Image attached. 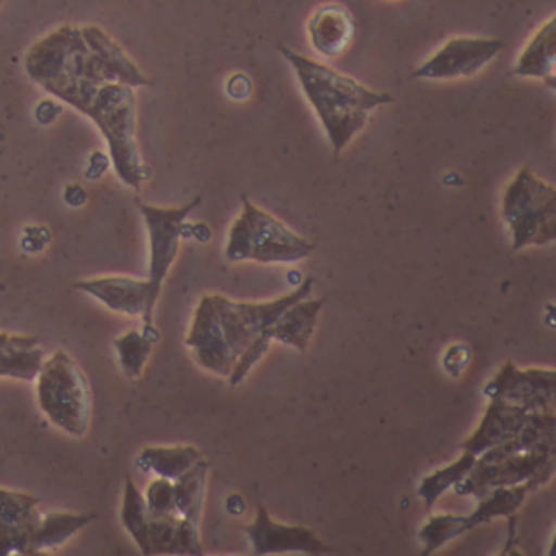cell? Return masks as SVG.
Instances as JSON below:
<instances>
[{
    "instance_id": "18",
    "label": "cell",
    "mask_w": 556,
    "mask_h": 556,
    "mask_svg": "<svg viewBox=\"0 0 556 556\" xmlns=\"http://www.w3.org/2000/svg\"><path fill=\"white\" fill-rule=\"evenodd\" d=\"M45 364L40 340L30 334L0 333V377L35 380Z\"/></svg>"
},
{
    "instance_id": "32",
    "label": "cell",
    "mask_w": 556,
    "mask_h": 556,
    "mask_svg": "<svg viewBox=\"0 0 556 556\" xmlns=\"http://www.w3.org/2000/svg\"><path fill=\"white\" fill-rule=\"evenodd\" d=\"M63 112V106L54 103L53 100H43L35 110V118L41 125H51Z\"/></svg>"
},
{
    "instance_id": "17",
    "label": "cell",
    "mask_w": 556,
    "mask_h": 556,
    "mask_svg": "<svg viewBox=\"0 0 556 556\" xmlns=\"http://www.w3.org/2000/svg\"><path fill=\"white\" fill-rule=\"evenodd\" d=\"M308 35L317 53L327 58L340 56L353 40V17L343 5H324L308 21Z\"/></svg>"
},
{
    "instance_id": "33",
    "label": "cell",
    "mask_w": 556,
    "mask_h": 556,
    "mask_svg": "<svg viewBox=\"0 0 556 556\" xmlns=\"http://www.w3.org/2000/svg\"><path fill=\"white\" fill-rule=\"evenodd\" d=\"M112 164V159L106 157L103 152H93L90 155L89 168H87V178H100L105 174L106 168Z\"/></svg>"
},
{
    "instance_id": "30",
    "label": "cell",
    "mask_w": 556,
    "mask_h": 556,
    "mask_svg": "<svg viewBox=\"0 0 556 556\" xmlns=\"http://www.w3.org/2000/svg\"><path fill=\"white\" fill-rule=\"evenodd\" d=\"M180 514H149L151 555H177V527Z\"/></svg>"
},
{
    "instance_id": "28",
    "label": "cell",
    "mask_w": 556,
    "mask_h": 556,
    "mask_svg": "<svg viewBox=\"0 0 556 556\" xmlns=\"http://www.w3.org/2000/svg\"><path fill=\"white\" fill-rule=\"evenodd\" d=\"M475 462H477V455L465 452L455 464L441 468L431 477L425 478L419 488V496L425 500L426 506L431 507L447 488L455 486L458 481L464 480L473 468Z\"/></svg>"
},
{
    "instance_id": "23",
    "label": "cell",
    "mask_w": 556,
    "mask_h": 556,
    "mask_svg": "<svg viewBox=\"0 0 556 556\" xmlns=\"http://www.w3.org/2000/svg\"><path fill=\"white\" fill-rule=\"evenodd\" d=\"M203 458L198 448L191 445H175V447H148L141 452L139 464L151 468L159 477L177 480Z\"/></svg>"
},
{
    "instance_id": "25",
    "label": "cell",
    "mask_w": 556,
    "mask_h": 556,
    "mask_svg": "<svg viewBox=\"0 0 556 556\" xmlns=\"http://www.w3.org/2000/svg\"><path fill=\"white\" fill-rule=\"evenodd\" d=\"M122 522L141 548L142 555H151L149 542V509L146 497L131 478L126 480L123 500Z\"/></svg>"
},
{
    "instance_id": "10",
    "label": "cell",
    "mask_w": 556,
    "mask_h": 556,
    "mask_svg": "<svg viewBox=\"0 0 556 556\" xmlns=\"http://www.w3.org/2000/svg\"><path fill=\"white\" fill-rule=\"evenodd\" d=\"M555 370H517L513 363L501 367L488 383L484 393L491 399L526 406L530 412H553L555 408Z\"/></svg>"
},
{
    "instance_id": "11",
    "label": "cell",
    "mask_w": 556,
    "mask_h": 556,
    "mask_svg": "<svg viewBox=\"0 0 556 556\" xmlns=\"http://www.w3.org/2000/svg\"><path fill=\"white\" fill-rule=\"evenodd\" d=\"M187 344L193 348L194 357L204 369L224 377L232 374L237 359L224 340L223 328L211 295H204L194 312Z\"/></svg>"
},
{
    "instance_id": "5",
    "label": "cell",
    "mask_w": 556,
    "mask_h": 556,
    "mask_svg": "<svg viewBox=\"0 0 556 556\" xmlns=\"http://www.w3.org/2000/svg\"><path fill=\"white\" fill-rule=\"evenodd\" d=\"M503 217L513 236V249L545 245L556 237V191L539 180L529 167L507 185L503 197Z\"/></svg>"
},
{
    "instance_id": "27",
    "label": "cell",
    "mask_w": 556,
    "mask_h": 556,
    "mask_svg": "<svg viewBox=\"0 0 556 556\" xmlns=\"http://www.w3.org/2000/svg\"><path fill=\"white\" fill-rule=\"evenodd\" d=\"M116 351H118L119 364L123 372L128 379H138L148 363L152 353L154 341L146 333H139L138 330L128 331L123 337L113 341Z\"/></svg>"
},
{
    "instance_id": "31",
    "label": "cell",
    "mask_w": 556,
    "mask_h": 556,
    "mask_svg": "<svg viewBox=\"0 0 556 556\" xmlns=\"http://www.w3.org/2000/svg\"><path fill=\"white\" fill-rule=\"evenodd\" d=\"M146 504H148L149 514H154V516L178 514L177 506H175L174 481L164 477L152 481L146 491Z\"/></svg>"
},
{
    "instance_id": "26",
    "label": "cell",
    "mask_w": 556,
    "mask_h": 556,
    "mask_svg": "<svg viewBox=\"0 0 556 556\" xmlns=\"http://www.w3.org/2000/svg\"><path fill=\"white\" fill-rule=\"evenodd\" d=\"M527 491L529 490H527L526 484L493 488L491 493L481 497L478 509L470 517H467L468 529H473L478 523L488 522L493 517L510 516L522 504Z\"/></svg>"
},
{
    "instance_id": "13",
    "label": "cell",
    "mask_w": 556,
    "mask_h": 556,
    "mask_svg": "<svg viewBox=\"0 0 556 556\" xmlns=\"http://www.w3.org/2000/svg\"><path fill=\"white\" fill-rule=\"evenodd\" d=\"M74 288L87 292L99 299L100 302L115 312L138 317L141 315L144 320V328H154L152 325V315H154V305L151 302V289H149L148 279L126 278V276H110V278L87 279V281L76 282Z\"/></svg>"
},
{
    "instance_id": "8",
    "label": "cell",
    "mask_w": 556,
    "mask_h": 556,
    "mask_svg": "<svg viewBox=\"0 0 556 556\" xmlns=\"http://www.w3.org/2000/svg\"><path fill=\"white\" fill-rule=\"evenodd\" d=\"M555 457V434L540 439L530 451L509 455L491 464L475 462L470 473L455 484L458 494H475L484 497L497 486H514L529 480L549 458Z\"/></svg>"
},
{
    "instance_id": "24",
    "label": "cell",
    "mask_w": 556,
    "mask_h": 556,
    "mask_svg": "<svg viewBox=\"0 0 556 556\" xmlns=\"http://www.w3.org/2000/svg\"><path fill=\"white\" fill-rule=\"evenodd\" d=\"M207 471L210 464L201 458L190 470L174 480L175 506L178 514L194 523H200Z\"/></svg>"
},
{
    "instance_id": "9",
    "label": "cell",
    "mask_w": 556,
    "mask_h": 556,
    "mask_svg": "<svg viewBox=\"0 0 556 556\" xmlns=\"http://www.w3.org/2000/svg\"><path fill=\"white\" fill-rule=\"evenodd\" d=\"M497 38L457 37L448 40L438 53L413 73V79L451 80L480 73L503 50Z\"/></svg>"
},
{
    "instance_id": "7",
    "label": "cell",
    "mask_w": 556,
    "mask_h": 556,
    "mask_svg": "<svg viewBox=\"0 0 556 556\" xmlns=\"http://www.w3.org/2000/svg\"><path fill=\"white\" fill-rule=\"evenodd\" d=\"M201 197L194 198L191 203L181 207H157L151 204H141V214L144 217L151 242V262H149V289H151L152 305L157 304L162 285L167 278L172 263L177 258L180 239L187 229V217L194 207L200 206Z\"/></svg>"
},
{
    "instance_id": "3",
    "label": "cell",
    "mask_w": 556,
    "mask_h": 556,
    "mask_svg": "<svg viewBox=\"0 0 556 556\" xmlns=\"http://www.w3.org/2000/svg\"><path fill=\"white\" fill-rule=\"evenodd\" d=\"M242 214L230 227L226 258L229 262L294 263L307 258L314 245L292 232L281 220L242 197Z\"/></svg>"
},
{
    "instance_id": "20",
    "label": "cell",
    "mask_w": 556,
    "mask_h": 556,
    "mask_svg": "<svg viewBox=\"0 0 556 556\" xmlns=\"http://www.w3.org/2000/svg\"><path fill=\"white\" fill-rule=\"evenodd\" d=\"M324 299H315V301H305L304 299V301L291 305L263 333L271 341L278 340L291 344L298 350H307L318 312L324 307Z\"/></svg>"
},
{
    "instance_id": "12",
    "label": "cell",
    "mask_w": 556,
    "mask_h": 556,
    "mask_svg": "<svg viewBox=\"0 0 556 556\" xmlns=\"http://www.w3.org/2000/svg\"><path fill=\"white\" fill-rule=\"evenodd\" d=\"M40 497L0 488V556L30 555V542L40 526Z\"/></svg>"
},
{
    "instance_id": "35",
    "label": "cell",
    "mask_w": 556,
    "mask_h": 556,
    "mask_svg": "<svg viewBox=\"0 0 556 556\" xmlns=\"http://www.w3.org/2000/svg\"><path fill=\"white\" fill-rule=\"evenodd\" d=\"M64 197H66V203H70L71 206H80V204L86 203L87 200V193L79 185H71V187H67Z\"/></svg>"
},
{
    "instance_id": "4",
    "label": "cell",
    "mask_w": 556,
    "mask_h": 556,
    "mask_svg": "<svg viewBox=\"0 0 556 556\" xmlns=\"http://www.w3.org/2000/svg\"><path fill=\"white\" fill-rule=\"evenodd\" d=\"M38 403L48 418L67 434H86L89 429L92 396L89 382L73 357L58 351L45 361L38 374Z\"/></svg>"
},
{
    "instance_id": "16",
    "label": "cell",
    "mask_w": 556,
    "mask_h": 556,
    "mask_svg": "<svg viewBox=\"0 0 556 556\" xmlns=\"http://www.w3.org/2000/svg\"><path fill=\"white\" fill-rule=\"evenodd\" d=\"M80 41L83 34L76 27H61L60 30L38 41L27 54L25 63L30 79L43 86L60 76L66 66L67 58Z\"/></svg>"
},
{
    "instance_id": "19",
    "label": "cell",
    "mask_w": 556,
    "mask_h": 556,
    "mask_svg": "<svg viewBox=\"0 0 556 556\" xmlns=\"http://www.w3.org/2000/svg\"><path fill=\"white\" fill-rule=\"evenodd\" d=\"M556 63V24L555 17L536 30L532 40L520 53L519 61L514 67V74L519 77H535L555 87Z\"/></svg>"
},
{
    "instance_id": "6",
    "label": "cell",
    "mask_w": 556,
    "mask_h": 556,
    "mask_svg": "<svg viewBox=\"0 0 556 556\" xmlns=\"http://www.w3.org/2000/svg\"><path fill=\"white\" fill-rule=\"evenodd\" d=\"M312 286H314V279L307 278L291 294L282 295L271 302H263V304L233 302L226 295H211L219 317L220 328H223L224 340L236 359H239L247 346L253 343L269 325L281 317L286 308L307 299L312 292Z\"/></svg>"
},
{
    "instance_id": "34",
    "label": "cell",
    "mask_w": 556,
    "mask_h": 556,
    "mask_svg": "<svg viewBox=\"0 0 556 556\" xmlns=\"http://www.w3.org/2000/svg\"><path fill=\"white\" fill-rule=\"evenodd\" d=\"M227 90H229L230 97H233V99H247L250 90H252V86H250V80L245 76L239 74V76L232 77L229 80Z\"/></svg>"
},
{
    "instance_id": "22",
    "label": "cell",
    "mask_w": 556,
    "mask_h": 556,
    "mask_svg": "<svg viewBox=\"0 0 556 556\" xmlns=\"http://www.w3.org/2000/svg\"><path fill=\"white\" fill-rule=\"evenodd\" d=\"M96 514L51 513L41 517L40 526L35 530L30 542V555L66 543L74 533L89 526Z\"/></svg>"
},
{
    "instance_id": "2",
    "label": "cell",
    "mask_w": 556,
    "mask_h": 556,
    "mask_svg": "<svg viewBox=\"0 0 556 556\" xmlns=\"http://www.w3.org/2000/svg\"><path fill=\"white\" fill-rule=\"evenodd\" d=\"M279 51L298 74L302 90L324 125L334 155L348 148L357 132L366 128L370 113L392 102L389 93L369 89L327 64L286 47H279Z\"/></svg>"
},
{
    "instance_id": "29",
    "label": "cell",
    "mask_w": 556,
    "mask_h": 556,
    "mask_svg": "<svg viewBox=\"0 0 556 556\" xmlns=\"http://www.w3.org/2000/svg\"><path fill=\"white\" fill-rule=\"evenodd\" d=\"M468 520L467 517L451 516H435L426 523L425 529L419 532L422 542L426 543L425 555L434 552L439 546L444 545L448 540L455 539V536L462 535L467 532Z\"/></svg>"
},
{
    "instance_id": "14",
    "label": "cell",
    "mask_w": 556,
    "mask_h": 556,
    "mask_svg": "<svg viewBox=\"0 0 556 556\" xmlns=\"http://www.w3.org/2000/svg\"><path fill=\"white\" fill-rule=\"evenodd\" d=\"M256 555L266 553L304 552L311 555L328 552L318 536L305 527L279 526L269 519L268 510L258 507V516L252 526L245 527Z\"/></svg>"
},
{
    "instance_id": "21",
    "label": "cell",
    "mask_w": 556,
    "mask_h": 556,
    "mask_svg": "<svg viewBox=\"0 0 556 556\" xmlns=\"http://www.w3.org/2000/svg\"><path fill=\"white\" fill-rule=\"evenodd\" d=\"M80 34H83L90 51H93L103 61L106 70L112 74L113 83L125 84V86L132 87V89L135 87L152 86V83H149L142 76L138 66L126 56L122 47L116 45L105 31L100 30L99 27H84L80 28Z\"/></svg>"
},
{
    "instance_id": "1",
    "label": "cell",
    "mask_w": 556,
    "mask_h": 556,
    "mask_svg": "<svg viewBox=\"0 0 556 556\" xmlns=\"http://www.w3.org/2000/svg\"><path fill=\"white\" fill-rule=\"evenodd\" d=\"M51 96L89 116L109 142L110 159L116 175L128 187L141 190L152 172L142 162L136 144V112L132 87L118 83L61 79L45 84Z\"/></svg>"
},
{
    "instance_id": "15",
    "label": "cell",
    "mask_w": 556,
    "mask_h": 556,
    "mask_svg": "<svg viewBox=\"0 0 556 556\" xmlns=\"http://www.w3.org/2000/svg\"><path fill=\"white\" fill-rule=\"evenodd\" d=\"M530 415H532V412L526 406L514 405V403L504 402L500 399H491L480 428L468 441L462 444V448L465 452H470V454H483L488 448L494 447L501 442L509 441L510 438L519 434L520 429L529 421Z\"/></svg>"
}]
</instances>
